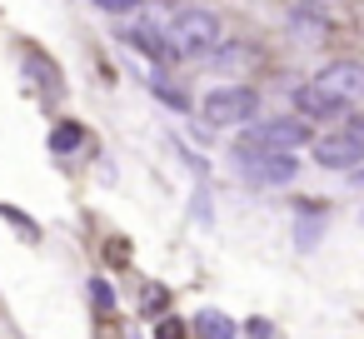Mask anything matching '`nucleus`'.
<instances>
[{"mask_svg": "<svg viewBox=\"0 0 364 339\" xmlns=\"http://www.w3.org/2000/svg\"><path fill=\"white\" fill-rule=\"evenodd\" d=\"M349 135H354V140L364 145V120H354V125H349Z\"/></svg>", "mask_w": 364, "mask_h": 339, "instance_id": "nucleus-15", "label": "nucleus"}, {"mask_svg": "<svg viewBox=\"0 0 364 339\" xmlns=\"http://www.w3.org/2000/svg\"><path fill=\"white\" fill-rule=\"evenodd\" d=\"M155 339H185V324H180L175 314H165V319L155 324Z\"/></svg>", "mask_w": 364, "mask_h": 339, "instance_id": "nucleus-12", "label": "nucleus"}, {"mask_svg": "<svg viewBox=\"0 0 364 339\" xmlns=\"http://www.w3.org/2000/svg\"><path fill=\"white\" fill-rule=\"evenodd\" d=\"M289 26L304 36L299 45H319V36H324V16H319V11H309V6H304V11H294V16H289Z\"/></svg>", "mask_w": 364, "mask_h": 339, "instance_id": "nucleus-9", "label": "nucleus"}, {"mask_svg": "<svg viewBox=\"0 0 364 339\" xmlns=\"http://www.w3.org/2000/svg\"><path fill=\"white\" fill-rule=\"evenodd\" d=\"M304 140H309L304 120H259V125H250L240 135L235 155H294Z\"/></svg>", "mask_w": 364, "mask_h": 339, "instance_id": "nucleus-3", "label": "nucleus"}, {"mask_svg": "<svg viewBox=\"0 0 364 339\" xmlns=\"http://www.w3.org/2000/svg\"><path fill=\"white\" fill-rule=\"evenodd\" d=\"M255 105H259V95L250 85H215L200 100V110H205L210 125H245V120H255Z\"/></svg>", "mask_w": 364, "mask_h": 339, "instance_id": "nucleus-4", "label": "nucleus"}, {"mask_svg": "<svg viewBox=\"0 0 364 339\" xmlns=\"http://www.w3.org/2000/svg\"><path fill=\"white\" fill-rule=\"evenodd\" d=\"M90 6H100L110 16H125V11H135V0H90Z\"/></svg>", "mask_w": 364, "mask_h": 339, "instance_id": "nucleus-14", "label": "nucleus"}, {"mask_svg": "<svg viewBox=\"0 0 364 339\" xmlns=\"http://www.w3.org/2000/svg\"><path fill=\"white\" fill-rule=\"evenodd\" d=\"M359 95H364V65L359 60H334L309 85L294 90V105H299L304 120H329V115H344Z\"/></svg>", "mask_w": 364, "mask_h": 339, "instance_id": "nucleus-1", "label": "nucleus"}, {"mask_svg": "<svg viewBox=\"0 0 364 339\" xmlns=\"http://www.w3.org/2000/svg\"><path fill=\"white\" fill-rule=\"evenodd\" d=\"M195 334H200V339H235V324H230V314H220V309H200V314H195Z\"/></svg>", "mask_w": 364, "mask_h": 339, "instance_id": "nucleus-8", "label": "nucleus"}, {"mask_svg": "<svg viewBox=\"0 0 364 339\" xmlns=\"http://www.w3.org/2000/svg\"><path fill=\"white\" fill-rule=\"evenodd\" d=\"M90 294H95V304H100L105 314L115 309V294H110V284H105V279H90Z\"/></svg>", "mask_w": 364, "mask_h": 339, "instance_id": "nucleus-13", "label": "nucleus"}, {"mask_svg": "<svg viewBox=\"0 0 364 339\" xmlns=\"http://www.w3.org/2000/svg\"><path fill=\"white\" fill-rule=\"evenodd\" d=\"M165 45H170L175 55H210V50L220 45V21H215V11H200V6L180 11V16L170 21V31H165Z\"/></svg>", "mask_w": 364, "mask_h": 339, "instance_id": "nucleus-2", "label": "nucleus"}, {"mask_svg": "<svg viewBox=\"0 0 364 339\" xmlns=\"http://www.w3.org/2000/svg\"><path fill=\"white\" fill-rule=\"evenodd\" d=\"M26 70L36 75V85H46V90H60V70H55V65H46V60H41L36 50L26 55Z\"/></svg>", "mask_w": 364, "mask_h": 339, "instance_id": "nucleus-11", "label": "nucleus"}, {"mask_svg": "<svg viewBox=\"0 0 364 339\" xmlns=\"http://www.w3.org/2000/svg\"><path fill=\"white\" fill-rule=\"evenodd\" d=\"M314 160H319L324 170H354V165L364 160V145H359L349 130H339V135L314 140Z\"/></svg>", "mask_w": 364, "mask_h": 339, "instance_id": "nucleus-6", "label": "nucleus"}, {"mask_svg": "<svg viewBox=\"0 0 364 339\" xmlns=\"http://www.w3.org/2000/svg\"><path fill=\"white\" fill-rule=\"evenodd\" d=\"M125 45H135V50H145V55H170V45L155 36V26H145V21H135V26H125Z\"/></svg>", "mask_w": 364, "mask_h": 339, "instance_id": "nucleus-7", "label": "nucleus"}, {"mask_svg": "<svg viewBox=\"0 0 364 339\" xmlns=\"http://www.w3.org/2000/svg\"><path fill=\"white\" fill-rule=\"evenodd\" d=\"M80 145H85V130H80V125L50 130V150H55V155H70V150H80Z\"/></svg>", "mask_w": 364, "mask_h": 339, "instance_id": "nucleus-10", "label": "nucleus"}, {"mask_svg": "<svg viewBox=\"0 0 364 339\" xmlns=\"http://www.w3.org/2000/svg\"><path fill=\"white\" fill-rule=\"evenodd\" d=\"M359 220H364V215H359Z\"/></svg>", "mask_w": 364, "mask_h": 339, "instance_id": "nucleus-16", "label": "nucleus"}, {"mask_svg": "<svg viewBox=\"0 0 364 339\" xmlns=\"http://www.w3.org/2000/svg\"><path fill=\"white\" fill-rule=\"evenodd\" d=\"M299 170L294 155H240V175L255 185H289Z\"/></svg>", "mask_w": 364, "mask_h": 339, "instance_id": "nucleus-5", "label": "nucleus"}]
</instances>
